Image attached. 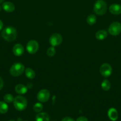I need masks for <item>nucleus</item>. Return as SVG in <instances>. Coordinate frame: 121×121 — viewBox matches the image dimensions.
<instances>
[{
	"label": "nucleus",
	"mask_w": 121,
	"mask_h": 121,
	"mask_svg": "<svg viewBox=\"0 0 121 121\" xmlns=\"http://www.w3.org/2000/svg\"><path fill=\"white\" fill-rule=\"evenodd\" d=\"M4 86V81L2 78L0 77V90L2 89V88Z\"/></svg>",
	"instance_id": "obj_26"
},
{
	"label": "nucleus",
	"mask_w": 121,
	"mask_h": 121,
	"mask_svg": "<svg viewBox=\"0 0 121 121\" xmlns=\"http://www.w3.org/2000/svg\"><path fill=\"white\" fill-rule=\"evenodd\" d=\"M62 41V37L60 34L58 33H54L49 38V43L53 47L58 46Z\"/></svg>",
	"instance_id": "obj_8"
},
{
	"label": "nucleus",
	"mask_w": 121,
	"mask_h": 121,
	"mask_svg": "<svg viewBox=\"0 0 121 121\" xmlns=\"http://www.w3.org/2000/svg\"><path fill=\"white\" fill-rule=\"evenodd\" d=\"M25 74H26V77L30 79H33L35 78L36 76L34 71L32 69L29 68V67L25 69Z\"/></svg>",
	"instance_id": "obj_17"
},
{
	"label": "nucleus",
	"mask_w": 121,
	"mask_h": 121,
	"mask_svg": "<svg viewBox=\"0 0 121 121\" xmlns=\"http://www.w3.org/2000/svg\"><path fill=\"white\" fill-rule=\"evenodd\" d=\"M43 105L41 103H36L33 106V110L36 112H40L43 109Z\"/></svg>",
	"instance_id": "obj_22"
},
{
	"label": "nucleus",
	"mask_w": 121,
	"mask_h": 121,
	"mask_svg": "<svg viewBox=\"0 0 121 121\" xmlns=\"http://www.w3.org/2000/svg\"><path fill=\"white\" fill-rule=\"evenodd\" d=\"M107 115L109 119L112 121H116L118 118V113H117V110L113 108L109 109V110L108 111Z\"/></svg>",
	"instance_id": "obj_13"
},
{
	"label": "nucleus",
	"mask_w": 121,
	"mask_h": 121,
	"mask_svg": "<svg viewBox=\"0 0 121 121\" xmlns=\"http://www.w3.org/2000/svg\"><path fill=\"white\" fill-rule=\"evenodd\" d=\"M25 70L24 66L20 63H16L11 66L9 69L11 75L14 77H17L21 75Z\"/></svg>",
	"instance_id": "obj_4"
},
{
	"label": "nucleus",
	"mask_w": 121,
	"mask_h": 121,
	"mask_svg": "<svg viewBox=\"0 0 121 121\" xmlns=\"http://www.w3.org/2000/svg\"><path fill=\"white\" fill-rule=\"evenodd\" d=\"M1 35L5 40L8 42H12L16 39L17 33L16 29L14 27L9 26L5 27L3 30Z\"/></svg>",
	"instance_id": "obj_1"
},
{
	"label": "nucleus",
	"mask_w": 121,
	"mask_h": 121,
	"mask_svg": "<svg viewBox=\"0 0 121 121\" xmlns=\"http://www.w3.org/2000/svg\"><path fill=\"white\" fill-rule=\"evenodd\" d=\"M108 32L114 36L119 35L121 33V24L119 22H112L109 27Z\"/></svg>",
	"instance_id": "obj_5"
},
{
	"label": "nucleus",
	"mask_w": 121,
	"mask_h": 121,
	"mask_svg": "<svg viewBox=\"0 0 121 121\" xmlns=\"http://www.w3.org/2000/svg\"><path fill=\"white\" fill-rule=\"evenodd\" d=\"M13 104L17 111H22L26 108L27 106V100L22 96H17L15 97L13 101Z\"/></svg>",
	"instance_id": "obj_3"
},
{
	"label": "nucleus",
	"mask_w": 121,
	"mask_h": 121,
	"mask_svg": "<svg viewBox=\"0 0 121 121\" xmlns=\"http://www.w3.org/2000/svg\"><path fill=\"white\" fill-rule=\"evenodd\" d=\"M101 86H102V88L103 91H108L110 90V87H111V84L109 80L105 79L102 82Z\"/></svg>",
	"instance_id": "obj_19"
},
{
	"label": "nucleus",
	"mask_w": 121,
	"mask_h": 121,
	"mask_svg": "<svg viewBox=\"0 0 121 121\" xmlns=\"http://www.w3.org/2000/svg\"><path fill=\"white\" fill-rule=\"evenodd\" d=\"M1 7L0 6V11H1Z\"/></svg>",
	"instance_id": "obj_30"
},
{
	"label": "nucleus",
	"mask_w": 121,
	"mask_h": 121,
	"mask_svg": "<svg viewBox=\"0 0 121 121\" xmlns=\"http://www.w3.org/2000/svg\"><path fill=\"white\" fill-rule=\"evenodd\" d=\"M14 97L11 94H9V93H7L4 96V100L7 104H10L12 102L14 101Z\"/></svg>",
	"instance_id": "obj_21"
},
{
	"label": "nucleus",
	"mask_w": 121,
	"mask_h": 121,
	"mask_svg": "<svg viewBox=\"0 0 121 121\" xmlns=\"http://www.w3.org/2000/svg\"></svg>",
	"instance_id": "obj_32"
},
{
	"label": "nucleus",
	"mask_w": 121,
	"mask_h": 121,
	"mask_svg": "<svg viewBox=\"0 0 121 121\" xmlns=\"http://www.w3.org/2000/svg\"><path fill=\"white\" fill-rule=\"evenodd\" d=\"M8 110V105L5 102H0V113L4 114L7 113Z\"/></svg>",
	"instance_id": "obj_18"
},
{
	"label": "nucleus",
	"mask_w": 121,
	"mask_h": 121,
	"mask_svg": "<svg viewBox=\"0 0 121 121\" xmlns=\"http://www.w3.org/2000/svg\"><path fill=\"white\" fill-rule=\"evenodd\" d=\"M2 28H3V22L0 20V30H1L2 29Z\"/></svg>",
	"instance_id": "obj_27"
},
{
	"label": "nucleus",
	"mask_w": 121,
	"mask_h": 121,
	"mask_svg": "<svg viewBox=\"0 0 121 121\" xmlns=\"http://www.w3.org/2000/svg\"><path fill=\"white\" fill-rule=\"evenodd\" d=\"M77 121H88L87 118L84 117H80L77 119Z\"/></svg>",
	"instance_id": "obj_24"
},
{
	"label": "nucleus",
	"mask_w": 121,
	"mask_h": 121,
	"mask_svg": "<svg viewBox=\"0 0 121 121\" xmlns=\"http://www.w3.org/2000/svg\"><path fill=\"white\" fill-rule=\"evenodd\" d=\"M96 21H97V18H96V15H94V14H91V15H88L87 17V22L88 24L92 26V25H94L96 23Z\"/></svg>",
	"instance_id": "obj_20"
},
{
	"label": "nucleus",
	"mask_w": 121,
	"mask_h": 121,
	"mask_svg": "<svg viewBox=\"0 0 121 121\" xmlns=\"http://www.w3.org/2000/svg\"><path fill=\"white\" fill-rule=\"evenodd\" d=\"M107 9L106 2L103 0H97L93 7V11L98 15H103L106 14Z\"/></svg>",
	"instance_id": "obj_2"
},
{
	"label": "nucleus",
	"mask_w": 121,
	"mask_h": 121,
	"mask_svg": "<svg viewBox=\"0 0 121 121\" xmlns=\"http://www.w3.org/2000/svg\"><path fill=\"white\" fill-rule=\"evenodd\" d=\"M100 72L101 74L104 78L109 77L112 73V66L108 63H104L100 67Z\"/></svg>",
	"instance_id": "obj_7"
},
{
	"label": "nucleus",
	"mask_w": 121,
	"mask_h": 121,
	"mask_svg": "<svg viewBox=\"0 0 121 121\" xmlns=\"http://www.w3.org/2000/svg\"><path fill=\"white\" fill-rule=\"evenodd\" d=\"M50 98V92L47 89H42L38 92L37 98L40 102H46Z\"/></svg>",
	"instance_id": "obj_9"
},
{
	"label": "nucleus",
	"mask_w": 121,
	"mask_h": 121,
	"mask_svg": "<svg viewBox=\"0 0 121 121\" xmlns=\"http://www.w3.org/2000/svg\"><path fill=\"white\" fill-rule=\"evenodd\" d=\"M13 121V120H11V121Z\"/></svg>",
	"instance_id": "obj_31"
},
{
	"label": "nucleus",
	"mask_w": 121,
	"mask_h": 121,
	"mask_svg": "<svg viewBox=\"0 0 121 121\" xmlns=\"http://www.w3.org/2000/svg\"><path fill=\"white\" fill-rule=\"evenodd\" d=\"M61 121H75L72 118H70V117H65L62 119Z\"/></svg>",
	"instance_id": "obj_25"
},
{
	"label": "nucleus",
	"mask_w": 121,
	"mask_h": 121,
	"mask_svg": "<svg viewBox=\"0 0 121 121\" xmlns=\"http://www.w3.org/2000/svg\"><path fill=\"white\" fill-rule=\"evenodd\" d=\"M3 1H4V0H0V4L2 3V2H3Z\"/></svg>",
	"instance_id": "obj_29"
},
{
	"label": "nucleus",
	"mask_w": 121,
	"mask_h": 121,
	"mask_svg": "<svg viewBox=\"0 0 121 121\" xmlns=\"http://www.w3.org/2000/svg\"><path fill=\"white\" fill-rule=\"evenodd\" d=\"M46 53H47V55L49 57H53L56 53V50L55 48V47H53V46L50 47L49 48L47 49Z\"/></svg>",
	"instance_id": "obj_23"
},
{
	"label": "nucleus",
	"mask_w": 121,
	"mask_h": 121,
	"mask_svg": "<svg viewBox=\"0 0 121 121\" xmlns=\"http://www.w3.org/2000/svg\"><path fill=\"white\" fill-rule=\"evenodd\" d=\"M2 8L7 13H11L15 9V6L14 4L11 2H5L2 4Z\"/></svg>",
	"instance_id": "obj_12"
},
{
	"label": "nucleus",
	"mask_w": 121,
	"mask_h": 121,
	"mask_svg": "<svg viewBox=\"0 0 121 121\" xmlns=\"http://www.w3.org/2000/svg\"><path fill=\"white\" fill-rule=\"evenodd\" d=\"M13 52L16 56H21L24 53V47L21 44H16L13 48Z\"/></svg>",
	"instance_id": "obj_11"
},
{
	"label": "nucleus",
	"mask_w": 121,
	"mask_h": 121,
	"mask_svg": "<svg viewBox=\"0 0 121 121\" xmlns=\"http://www.w3.org/2000/svg\"><path fill=\"white\" fill-rule=\"evenodd\" d=\"M109 11L113 15H119L121 14V5L117 4H113L109 7Z\"/></svg>",
	"instance_id": "obj_10"
},
{
	"label": "nucleus",
	"mask_w": 121,
	"mask_h": 121,
	"mask_svg": "<svg viewBox=\"0 0 121 121\" xmlns=\"http://www.w3.org/2000/svg\"><path fill=\"white\" fill-rule=\"evenodd\" d=\"M107 36V33L106 30H101L98 31L96 33V37L98 40H103L105 39Z\"/></svg>",
	"instance_id": "obj_16"
},
{
	"label": "nucleus",
	"mask_w": 121,
	"mask_h": 121,
	"mask_svg": "<svg viewBox=\"0 0 121 121\" xmlns=\"http://www.w3.org/2000/svg\"><path fill=\"white\" fill-rule=\"evenodd\" d=\"M17 121H21V118H19V119H17Z\"/></svg>",
	"instance_id": "obj_28"
},
{
	"label": "nucleus",
	"mask_w": 121,
	"mask_h": 121,
	"mask_svg": "<svg viewBox=\"0 0 121 121\" xmlns=\"http://www.w3.org/2000/svg\"><path fill=\"white\" fill-rule=\"evenodd\" d=\"M36 121H49V116L45 112L39 113L36 117Z\"/></svg>",
	"instance_id": "obj_15"
},
{
	"label": "nucleus",
	"mask_w": 121,
	"mask_h": 121,
	"mask_svg": "<svg viewBox=\"0 0 121 121\" xmlns=\"http://www.w3.org/2000/svg\"><path fill=\"white\" fill-rule=\"evenodd\" d=\"M27 87L22 84H18L15 87V91L16 93L20 95H24L27 92Z\"/></svg>",
	"instance_id": "obj_14"
},
{
	"label": "nucleus",
	"mask_w": 121,
	"mask_h": 121,
	"mask_svg": "<svg viewBox=\"0 0 121 121\" xmlns=\"http://www.w3.org/2000/svg\"><path fill=\"white\" fill-rule=\"evenodd\" d=\"M39 43L36 40H32L28 41L26 45V49L30 54H34L39 50Z\"/></svg>",
	"instance_id": "obj_6"
}]
</instances>
